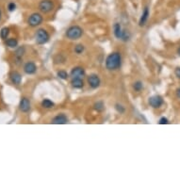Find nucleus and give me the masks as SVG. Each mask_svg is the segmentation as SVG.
<instances>
[{
  "instance_id": "1",
  "label": "nucleus",
  "mask_w": 180,
  "mask_h": 180,
  "mask_svg": "<svg viewBox=\"0 0 180 180\" xmlns=\"http://www.w3.org/2000/svg\"><path fill=\"white\" fill-rule=\"evenodd\" d=\"M122 63V58L120 53L118 52H114L111 55L107 56V60H106V67L107 69H109L111 71H114L117 70Z\"/></svg>"
},
{
  "instance_id": "2",
  "label": "nucleus",
  "mask_w": 180,
  "mask_h": 180,
  "mask_svg": "<svg viewBox=\"0 0 180 180\" xmlns=\"http://www.w3.org/2000/svg\"><path fill=\"white\" fill-rule=\"evenodd\" d=\"M83 35V29L78 26H74L68 28L66 32L67 38L70 40H78Z\"/></svg>"
},
{
  "instance_id": "3",
  "label": "nucleus",
  "mask_w": 180,
  "mask_h": 180,
  "mask_svg": "<svg viewBox=\"0 0 180 180\" xmlns=\"http://www.w3.org/2000/svg\"><path fill=\"white\" fill-rule=\"evenodd\" d=\"M35 40L38 44H44L49 41V34L46 30L40 28L35 33Z\"/></svg>"
},
{
  "instance_id": "4",
  "label": "nucleus",
  "mask_w": 180,
  "mask_h": 180,
  "mask_svg": "<svg viewBox=\"0 0 180 180\" xmlns=\"http://www.w3.org/2000/svg\"><path fill=\"white\" fill-rule=\"evenodd\" d=\"M113 30H114V35L117 39H122L123 41H128L129 39V33L127 32V30H123L122 27L120 24L116 23L113 27Z\"/></svg>"
},
{
  "instance_id": "5",
  "label": "nucleus",
  "mask_w": 180,
  "mask_h": 180,
  "mask_svg": "<svg viewBox=\"0 0 180 180\" xmlns=\"http://www.w3.org/2000/svg\"><path fill=\"white\" fill-rule=\"evenodd\" d=\"M39 9L44 13H48L54 9V3L52 0H42L39 4Z\"/></svg>"
},
{
  "instance_id": "6",
  "label": "nucleus",
  "mask_w": 180,
  "mask_h": 180,
  "mask_svg": "<svg viewBox=\"0 0 180 180\" xmlns=\"http://www.w3.org/2000/svg\"><path fill=\"white\" fill-rule=\"evenodd\" d=\"M28 25L30 27H37L42 24L43 22V16L40 13H33L28 18Z\"/></svg>"
},
{
  "instance_id": "7",
  "label": "nucleus",
  "mask_w": 180,
  "mask_h": 180,
  "mask_svg": "<svg viewBox=\"0 0 180 180\" xmlns=\"http://www.w3.org/2000/svg\"><path fill=\"white\" fill-rule=\"evenodd\" d=\"M148 102L152 107H154V109H157V107H160L163 105V98L159 95H154V96H151L149 98Z\"/></svg>"
},
{
  "instance_id": "8",
  "label": "nucleus",
  "mask_w": 180,
  "mask_h": 180,
  "mask_svg": "<svg viewBox=\"0 0 180 180\" xmlns=\"http://www.w3.org/2000/svg\"><path fill=\"white\" fill-rule=\"evenodd\" d=\"M88 83L89 85L91 86L93 89H96L100 86V83H101V80L99 78V77L97 75H91V76H89L88 77Z\"/></svg>"
},
{
  "instance_id": "9",
  "label": "nucleus",
  "mask_w": 180,
  "mask_h": 180,
  "mask_svg": "<svg viewBox=\"0 0 180 180\" xmlns=\"http://www.w3.org/2000/svg\"><path fill=\"white\" fill-rule=\"evenodd\" d=\"M85 76V71L81 67H76L71 71L72 78H83Z\"/></svg>"
},
{
  "instance_id": "10",
  "label": "nucleus",
  "mask_w": 180,
  "mask_h": 180,
  "mask_svg": "<svg viewBox=\"0 0 180 180\" xmlns=\"http://www.w3.org/2000/svg\"><path fill=\"white\" fill-rule=\"evenodd\" d=\"M24 71L27 75H32V74L36 73V71H37V66H36V64L32 61L27 62L24 66Z\"/></svg>"
},
{
  "instance_id": "11",
  "label": "nucleus",
  "mask_w": 180,
  "mask_h": 180,
  "mask_svg": "<svg viewBox=\"0 0 180 180\" xmlns=\"http://www.w3.org/2000/svg\"><path fill=\"white\" fill-rule=\"evenodd\" d=\"M24 54H25V47H19L16 51H15V63L17 65H20L22 61H23V56H24Z\"/></svg>"
},
{
  "instance_id": "12",
  "label": "nucleus",
  "mask_w": 180,
  "mask_h": 180,
  "mask_svg": "<svg viewBox=\"0 0 180 180\" xmlns=\"http://www.w3.org/2000/svg\"><path fill=\"white\" fill-rule=\"evenodd\" d=\"M19 109L23 112H27L30 110V102L27 98L24 97V98L21 99L20 105H19Z\"/></svg>"
},
{
  "instance_id": "13",
  "label": "nucleus",
  "mask_w": 180,
  "mask_h": 180,
  "mask_svg": "<svg viewBox=\"0 0 180 180\" xmlns=\"http://www.w3.org/2000/svg\"><path fill=\"white\" fill-rule=\"evenodd\" d=\"M68 123V119L64 114H59L52 120V123L55 124H65Z\"/></svg>"
},
{
  "instance_id": "14",
  "label": "nucleus",
  "mask_w": 180,
  "mask_h": 180,
  "mask_svg": "<svg viewBox=\"0 0 180 180\" xmlns=\"http://www.w3.org/2000/svg\"><path fill=\"white\" fill-rule=\"evenodd\" d=\"M148 17H149V9L146 7V8L144 9V10H143L141 16H140V22H139V25H140V27H143V26H144V25L146 24L147 20H148Z\"/></svg>"
},
{
  "instance_id": "15",
  "label": "nucleus",
  "mask_w": 180,
  "mask_h": 180,
  "mask_svg": "<svg viewBox=\"0 0 180 180\" xmlns=\"http://www.w3.org/2000/svg\"><path fill=\"white\" fill-rule=\"evenodd\" d=\"M10 80L12 83H14L16 85H19L22 81V77L18 72H12V73L10 74Z\"/></svg>"
},
{
  "instance_id": "16",
  "label": "nucleus",
  "mask_w": 180,
  "mask_h": 180,
  "mask_svg": "<svg viewBox=\"0 0 180 180\" xmlns=\"http://www.w3.org/2000/svg\"><path fill=\"white\" fill-rule=\"evenodd\" d=\"M72 86L77 89H80L84 86L83 80L81 78H73V80H72Z\"/></svg>"
},
{
  "instance_id": "17",
  "label": "nucleus",
  "mask_w": 180,
  "mask_h": 180,
  "mask_svg": "<svg viewBox=\"0 0 180 180\" xmlns=\"http://www.w3.org/2000/svg\"><path fill=\"white\" fill-rule=\"evenodd\" d=\"M6 45L10 47V48H14L18 45V41L14 38H10V39H8L6 41Z\"/></svg>"
},
{
  "instance_id": "18",
  "label": "nucleus",
  "mask_w": 180,
  "mask_h": 180,
  "mask_svg": "<svg viewBox=\"0 0 180 180\" xmlns=\"http://www.w3.org/2000/svg\"><path fill=\"white\" fill-rule=\"evenodd\" d=\"M10 34V29L8 27H3L0 31V37H1L3 40H6L8 38V36Z\"/></svg>"
},
{
  "instance_id": "19",
  "label": "nucleus",
  "mask_w": 180,
  "mask_h": 180,
  "mask_svg": "<svg viewBox=\"0 0 180 180\" xmlns=\"http://www.w3.org/2000/svg\"><path fill=\"white\" fill-rule=\"evenodd\" d=\"M133 89H134V91L137 92V93L140 92L141 90L143 89V84H142V82H141V81H136V82L133 84Z\"/></svg>"
},
{
  "instance_id": "20",
  "label": "nucleus",
  "mask_w": 180,
  "mask_h": 180,
  "mask_svg": "<svg viewBox=\"0 0 180 180\" xmlns=\"http://www.w3.org/2000/svg\"><path fill=\"white\" fill-rule=\"evenodd\" d=\"M42 106L44 107H45V109H51V107H54V103L51 100H49V99H44L42 102Z\"/></svg>"
},
{
  "instance_id": "21",
  "label": "nucleus",
  "mask_w": 180,
  "mask_h": 180,
  "mask_svg": "<svg viewBox=\"0 0 180 180\" xmlns=\"http://www.w3.org/2000/svg\"><path fill=\"white\" fill-rule=\"evenodd\" d=\"M58 77L61 79H67L69 76L65 71H59L58 72Z\"/></svg>"
},
{
  "instance_id": "22",
  "label": "nucleus",
  "mask_w": 180,
  "mask_h": 180,
  "mask_svg": "<svg viewBox=\"0 0 180 180\" xmlns=\"http://www.w3.org/2000/svg\"><path fill=\"white\" fill-rule=\"evenodd\" d=\"M94 109L97 111H102L104 110V104H103V102H97V103H95Z\"/></svg>"
},
{
  "instance_id": "23",
  "label": "nucleus",
  "mask_w": 180,
  "mask_h": 180,
  "mask_svg": "<svg viewBox=\"0 0 180 180\" xmlns=\"http://www.w3.org/2000/svg\"><path fill=\"white\" fill-rule=\"evenodd\" d=\"M84 51V46L82 44H77L76 47H75V52L77 54H81L82 52Z\"/></svg>"
},
{
  "instance_id": "24",
  "label": "nucleus",
  "mask_w": 180,
  "mask_h": 180,
  "mask_svg": "<svg viewBox=\"0 0 180 180\" xmlns=\"http://www.w3.org/2000/svg\"><path fill=\"white\" fill-rule=\"evenodd\" d=\"M115 109H116L117 111L120 112V113H123V112H124V107H123V106L119 105V104H116V105H115Z\"/></svg>"
},
{
  "instance_id": "25",
  "label": "nucleus",
  "mask_w": 180,
  "mask_h": 180,
  "mask_svg": "<svg viewBox=\"0 0 180 180\" xmlns=\"http://www.w3.org/2000/svg\"><path fill=\"white\" fill-rule=\"evenodd\" d=\"M169 123V121H168V119L167 118H165V117H162L160 120H159V123L160 124H167Z\"/></svg>"
},
{
  "instance_id": "26",
  "label": "nucleus",
  "mask_w": 180,
  "mask_h": 180,
  "mask_svg": "<svg viewBox=\"0 0 180 180\" xmlns=\"http://www.w3.org/2000/svg\"><path fill=\"white\" fill-rule=\"evenodd\" d=\"M15 8H16V6H15L14 3H10L9 6H8V9H9L10 11H13L15 10Z\"/></svg>"
},
{
  "instance_id": "27",
  "label": "nucleus",
  "mask_w": 180,
  "mask_h": 180,
  "mask_svg": "<svg viewBox=\"0 0 180 180\" xmlns=\"http://www.w3.org/2000/svg\"><path fill=\"white\" fill-rule=\"evenodd\" d=\"M174 74H175V76H176L178 78H180V67H178V68H176V69H175Z\"/></svg>"
},
{
  "instance_id": "28",
  "label": "nucleus",
  "mask_w": 180,
  "mask_h": 180,
  "mask_svg": "<svg viewBox=\"0 0 180 180\" xmlns=\"http://www.w3.org/2000/svg\"><path fill=\"white\" fill-rule=\"evenodd\" d=\"M176 95H177L178 98H180V88H178V89L176 90Z\"/></svg>"
},
{
  "instance_id": "29",
  "label": "nucleus",
  "mask_w": 180,
  "mask_h": 180,
  "mask_svg": "<svg viewBox=\"0 0 180 180\" xmlns=\"http://www.w3.org/2000/svg\"><path fill=\"white\" fill-rule=\"evenodd\" d=\"M177 54H178V55L180 56V47H179V48L177 49Z\"/></svg>"
},
{
  "instance_id": "30",
  "label": "nucleus",
  "mask_w": 180,
  "mask_h": 180,
  "mask_svg": "<svg viewBox=\"0 0 180 180\" xmlns=\"http://www.w3.org/2000/svg\"><path fill=\"white\" fill-rule=\"evenodd\" d=\"M0 19H1V10H0Z\"/></svg>"
}]
</instances>
